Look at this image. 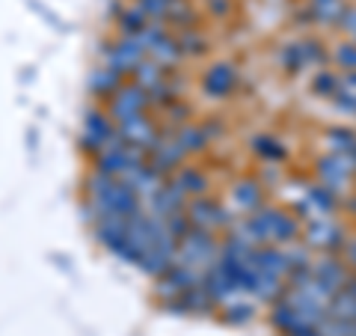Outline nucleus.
I'll use <instances>...</instances> for the list:
<instances>
[{"mask_svg":"<svg viewBox=\"0 0 356 336\" xmlns=\"http://www.w3.org/2000/svg\"><path fill=\"white\" fill-rule=\"evenodd\" d=\"M339 24H341V30L348 33V36L356 42V9H348V13L341 15V21H339Z\"/></svg>","mask_w":356,"mask_h":336,"instance_id":"ddd939ff","label":"nucleus"},{"mask_svg":"<svg viewBox=\"0 0 356 336\" xmlns=\"http://www.w3.org/2000/svg\"><path fill=\"white\" fill-rule=\"evenodd\" d=\"M255 152L264 155V158H282V146H280V140H273V137L255 140Z\"/></svg>","mask_w":356,"mask_h":336,"instance_id":"9d476101","label":"nucleus"},{"mask_svg":"<svg viewBox=\"0 0 356 336\" xmlns=\"http://www.w3.org/2000/svg\"><path fill=\"white\" fill-rule=\"evenodd\" d=\"M235 203L243 208V211H255L261 203V197H259V185H252V182H241L235 188Z\"/></svg>","mask_w":356,"mask_h":336,"instance_id":"1a4fd4ad","label":"nucleus"},{"mask_svg":"<svg viewBox=\"0 0 356 336\" xmlns=\"http://www.w3.org/2000/svg\"><path fill=\"white\" fill-rule=\"evenodd\" d=\"M315 89H318V93H324V96H330V93H336V89H339V81L332 75H318L315 77Z\"/></svg>","mask_w":356,"mask_h":336,"instance_id":"f8f14e48","label":"nucleus"},{"mask_svg":"<svg viewBox=\"0 0 356 336\" xmlns=\"http://www.w3.org/2000/svg\"><path fill=\"white\" fill-rule=\"evenodd\" d=\"M309 241L315 244V247H339L341 232H339V227L332 220L318 217L315 223H312V229H309Z\"/></svg>","mask_w":356,"mask_h":336,"instance_id":"39448f33","label":"nucleus"},{"mask_svg":"<svg viewBox=\"0 0 356 336\" xmlns=\"http://www.w3.org/2000/svg\"><path fill=\"white\" fill-rule=\"evenodd\" d=\"M211 9H214V13H222V9H226V3H222V0H211Z\"/></svg>","mask_w":356,"mask_h":336,"instance_id":"2eb2a0df","label":"nucleus"},{"mask_svg":"<svg viewBox=\"0 0 356 336\" xmlns=\"http://www.w3.org/2000/svg\"><path fill=\"white\" fill-rule=\"evenodd\" d=\"M309 9H312V15H315L318 21H324V24H330V21H341V15L348 13L344 0H312Z\"/></svg>","mask_w":356,"mask_h":336,"instance_id":"423d86ee","label":"nucleus"},{"mask_svg":"<svg viewBox=\"0 0 356 336\" xmlns=\"http://www.w3.org/2000/svg\"><path fill=\"white\" fill-rule=\"evenodd\" d=\"M143 60H146V54H143L128 36L116 39V42L104 51V66H107V69H113L116 75H122V77L137 72V66H140Z\"/></svg>","mask_w":356,"mask_h":336,"instance_id":"f257e3e1","label":"nucleus"},{"mask_svg":"<svg viewBox=\"0 0 356 336\" xmlns=\"http://www.w3.org/2000/svg\"><path fill=\"white\" fill-rule=\"evenodd\" d=\"M89 84H92L95 93L110 96V98H113V96L119 93V89L125 86V84H122V75H116L113 69H107V66H104V69H98V72L92 75V81H89Z\"/></svg>","mask_w":356,"mask_h":336,"instance_id":"0eeeda50","label":"nucleus"},{"mask_svg":"<svg viewBox=\"0 0 356 336\" xmlns=\"http://www.w3.org/2000/svg\"><path fill=\"white\" fill-rule=\"evenodd\" d=\"M327 143H330V149L336 155H353L356 152V137L350 131H344V128H332L327 134Z\"/></svg>","mask_w":356,"mask_h":336,"instance_id":"6e6552de","label":"nucleus"},{"mask_svg":"<svg viewBox=\"0 0 356 336\" xmlns=\"http://www.w3.org/2000/svg\"><path fill=\"white\" fill-rule=\"evenodd\" d=\"M152 105V98L143 93V89L134 84V86H122L119 93L113 96L110 102V114H113L116 122H125V119H137V116H146V107Z\"/></svg>","mask_w":356,"mask_h":336,"instance_id":"f03ea898","label":"nucleus"},{"mask_svg":"<svg viewBox=\"0 0 356 336\" xmlns=\"http://www.w3.org/2000/svg\"><path fill=\"white\" fill-rule=\"evenodd\" d=\"M336 60H339L341 66H348V69L356 72V45H344V48H339Z\"/></svg>","mask_w":356,"mask_h":336,"instance_id":"9b49d317","label":"nucleus"},{"mask_svg":"<svg viewBox=\"0 0 356 336\" xmlns=\"http://www.w3.org/2000/svg\"><path fill=\"white\" fill-rule=\"evenodd\" d=\"M235 81H238L235 69H232L229 63H220V66H214V69L205 75V89L211 96H226V93H232Z\"/></svg>","mask_w":356,"mask_h":336,"instance_id":"20e7f679","label":"nucleus"},{"mask_svg":"<svg viewBox=\"0 0 356 336\" xmlns=\"http://www.w3.org/2000/svg\"><path fill=\"white\" fill-rule=\"evenodd\" d=\"M348 262L356 268V241H353V244H348Z\"/></svg>","mask_w":356,"mask_h":336,"instance_id":"4468645a","label":"nucleus"},{"mask_svg":"<svg viewBox=\"0 0 356 336\" xmlns=\"http://www.w3.org/2000/svg\"><path fill=\"white\" fill-rule=\"evenodd\" d=\"M226 220H229V215L217 203H211V199H193V203H191V223H193V227H199V229L211 232V229L222 227Z\"/></svg>","mask_w":356,"mask_h":336,"instance_id":"7ed1b4c3","label":"nucleus"}]
</instances>
